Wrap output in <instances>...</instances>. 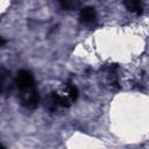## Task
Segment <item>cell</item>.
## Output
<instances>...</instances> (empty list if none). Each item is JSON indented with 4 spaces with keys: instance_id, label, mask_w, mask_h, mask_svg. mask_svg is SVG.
<instances>
[{
    "instance_id": "6da1fadb",
    "label": "cell",
    "mask_w": 149,
    "mask_h": 149,
    "mask_svg": "<svg viewBox=\"0 0 149 149\" xmlns=\"http://www.w3.org/2000/svg\"><path fill=\"white\" fill-rule=\"evenodd\" d=\"M19 90H20L21 104L27 108H35L38 104V94H37L35 84L19 87Z\"/></svg>"
},
{
    "instance_id": "8992f818",
    "label": "cell",
    "mask_w": 149,
    "mask_h": 149,
    "mask_svg": "<svg viewBox=\"0 0 149 149\" xmlns=\"http://www.w3.org/2000/svg\"><path fill=\"white\" fill-rule=\"evenodd\" d=\"M1 147H2V146H1V144H0V148H1Z\"/></svg>"
},
{
    "instance_id": "5b68a950",
    "label": "cell",
    "mask_w": 149,
    "mask_h": 149,
    "mask_svg": "<svg viewBox=\"0 0 149 149\" xmlns=\"http://www.w3.org/2000/svg\"><path fill=\"white\" fill-rule=\"evenodd\" d=\"M2 85H3V78H2V76L0 74V91L2 90Z\"/></svg>"
},
{
    "instance_id": "3957f363",
    "label": "cell",
    "mask_w": 149,
    "mask_h": 149,
    "mask_svg": "<svg viewBox=\"0 0 149 149\" xmlns=\"http://www.w3.org/2000/svg\"><path fill=\"white\" fill-rule=\"evenodd\" d=\"M125 7L129 12H133V13H136V14L142 13V5H141L140 0H126L125 1Z\"/></svg>"
},
{
    "instance_id": "277c9868",
    "label": "cell",
    "mask_w": 149,
    "mask_h": 149,
    "mask_svg": "<svg viewBox=\"0 0 149 149\" xmlns=\"http://www.w3.org/2000/svg\"><path fill=\"white\" fill-rule=\"evenodd\" d=\"M61 7L65 10H74L80 6L79 0H58Z\"/></svg>"
},
{
    "instance_id": "7a4b0ae2",
    "label": "cell",
    "mask_w": 149,
    "mask_h": 149,
    "mask_svg": "<svg viewBox=\"0 0 149 149\" xmlns=\"http://www.w3.org/2000/svg\"><path fill=\"white\" fill-rule=\"evenodd\" d=\"M79 20L81 23L84 24H87V26H91L93 23H95L97 21V13L94 10V8L92 7H85L80 10V14H79Z\"/></svg>"
}]
</instances>
